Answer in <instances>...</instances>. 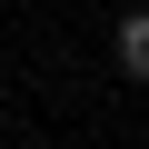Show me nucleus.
<instances>
[{"label": "nucleus", "mask_w": 149, "mask_h": 149, "mask_svg": "<svg viewBox=\"0 0 149 149\" xmlns=\"http://www.w3.org/2000/svg\"><path fill=\"white\" fill-rule=\"evenodd\" d=\"M109 50H119V70H129V80H149V10H129Z\"/></svg>", "instance_id": "1"}]
</instances>
